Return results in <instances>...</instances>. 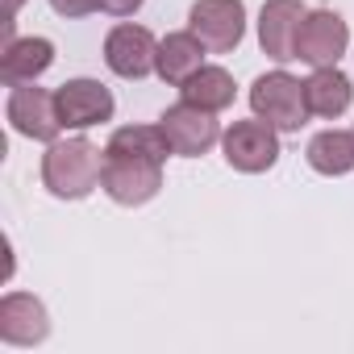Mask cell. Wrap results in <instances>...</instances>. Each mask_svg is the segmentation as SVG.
<instances>
[{"mask_svg":"<svg viewBox=\"0 0 354 354\" xmlns=\"http://www.w3.org/2000/svg\"><path fill=\"white\" fill-rule=\"evenodd\" d=\"M104 175V150L88 138H59L42 154V184L59 201H84L100 188Z\"/></svg>","mask_w":354,"mask_h":354,"instance_id":"1","label":"cell"},{"mask_svg":"<svg viewBox=\"0 0 354 354\" xmlns=\"http://www.w3.org/2000/svg\"><path fill=\"white\" fill-rule=\"evenodd\" d=\"M100 188L113 205H125V209H138V205H150L158 192H162V162L154 158H142V154H117V150H104V175H100Z\"/></svg>","mask_w":354,"mask_h":354,"instance_id":"2","label":"cell"},{"mask_svg":"<svg viewBox=\"0 0 354 354\" xmlns=\"http://www.w3.org/2000/svg\"><path fill=\"white\" fill-rule=\"evenodd\" d=\"M250 109L254 117H263L267 125H275L279 133H296L313 113H308V96L304 84L288 71H267L250 84Z\"/></svg>","mask_w":354,"mask_h":354,"instance_id":"3","label":"cell"},{"mask_svg":"<svg viewBox=\"0 0 354 354\" xmlns=\"http://www.w3.org/2000/svg\"><path fill=\"white\" fill-rule=\"evenodd\" d=\"M5 117L9 125L30 138V142H59V133L67 129L63 117H59V96L38 88V84H13L9 88V104H5Z\"/></svg>","mask_w":354,"mask_h":354,"instance_id":"4","label":"cell"},{"mask_svg":"<svg viewBox=\"0 0 354 354\" xmlns=\"http://www.w3.org/2000/svg\"><path fill=\"white\" fill-rule=\"evenodd\" d=\"M221 150H225V162L242 175H263L279 162V129L267 125L263 117H250V121H234L225 133H221Z\"/></svg>","mask_w":354,"mask_h":354,"instance_id":"5","label":"cell"},{"mask_svg":"<svg viewBox=\"0 0 354 354\" xmlns=\"http://www.w3.org/2000/svg\"><path fill=\"white\" fill-rule=\"evenodd\" d=\"M188 30L213 55H230L246 38V5L242 0H196L188 9Z\"/></svg>","mask_w":354,"mask_h":354,"instance_id":"6","label":"cell"},{"mask_svg":"<svg viewBox=\"0 0 354 354\" xmlns=\"http://www.w3.org/2000/svg\"><path fill=\"white\" fill-rule=\"evenodd\" d=\"M158 125H162L171 150L184 154V158H201V154H209V150L221 142V121H217V113H209V109H201V104H188V100L171 104V109L158 117Z\"/></svg>","mask_w":354,"mask_h":354,"instance_id":"7","label":"cell"},{"mask_svg":"<svg viewBox=\"0 0 354 354\" xmlns=\"http://www.w3.org/2000/svg\"><path fill=\"white\" fill-rule=\"evenodd\" d=\"M350 46V26L342 21V13L333 9H313L300 21L296 34V59L308 67H333Z\"/></svg>","mask_w":354,"mask_h":354,"instance_id":"8","label":"cell"},{"mask_svg":"<svg viewBox=\"0 0 354 354\" xmlns=\"http://www.w3.org/2000/svg\"><path fill=\"white\" fill-rule=\"evenodd\" d=\"M104 63L121 80H146L158 71V42L146 26H113L104 38Z\"/></svg>","mask_w":354,"mask_h":354,"instance_id":"9","label":"cell"},{"mask_svg":"<svg viewBox=\"0 0 354 354\" xmlns=\"http://www.w3.org/2000/svg\"><path fill=\"white\" fill-rule=\"evenodd\" d=\"M55 96H59V117H63L67 129H92V125L113 121V113H117L113 92L100 80H88V75L67 80Z\"/></svg>","mask_w":354,"mask_h":354,"instance_id":"10","label":"cell"},{"mask_svg":"<svg viewBox=\"0 0 354 354\" xmlns=\"http://www.w3.org/2000/svg\"><path fill=\"white\" fill-rule=\"evenodd\" d=\"M50 337V313L30 292H9L0 300V342L5 346H38Z\"/></svg>","mask_w":354,"mask_h":354,"instance_id":"11","label":"cell"},{"mask_svg":"<svg viewBox=\"0 0 354 354\" xmlns=\"http://www.w3.org/2000/svg\"><path fill=\"white\" fill-rule=\"evenodd\" d=\"M304 5L300 0H267L263 13H259V46L267 59L275 63H288L296 59V34H300V21H304Z\"/></svg>","mask_w":354,"mask_h":354,"instance_id":"12","label":"cell"},{"mask_svg":"<svg viewBox=\"0 0 354 354\" xmlns=\"http://www.w3.org/2000/svg\"><path fill=\"white\" fill-rule=\"evenodd\" d=\"M55 63V42L50 38H13L0 50V80L9 88L13 84H34L38 75H46Z\"/></svg>","mask_w":354,"mask_h":354,"instance_id":"13","label":"cell"},{"mask_svg":"<svg viewBox=\"0 0 354 354\" xmlns=\"http://www.w3.org/2000/svg\"><path fill=\"white\" fill-rule=\"evenodd\" d=\"M205 55H209V46L192 30H175V34H167L158 42V71L154 75L167 80L171 88H180L188 75H196L205 67Z\"/></svg>","mask_w":354,"mask_h":354,"instance_id":"14","label":"cell"},{"mask_svg":"<svg viewBox=\"0 0 354 354\" xmlns=\"http://www.w3.org/2000/svg\"><path fill=\"white\" fill-rule=\"evenodd\" d=\"M304 96H308V113L313 117L333 121V117H342L350 109L354 88H350V75L337 71V63H333V67H313V75L304 80Z\"/></svg>","mask_w":354,"mask_h":354,"instance_id":"15","label":"cell"},{"mask_svg":"<svg viewBox=\"0 0 354 354\" xmlns=\"http://www.w3.org/2000/svg\"><path fill=\"white\" fill-rule=\"evenodd\" d=\"M304 158L317 175H329V180L333 175H350L354 171V129H321L308 142Z\"/></svg>","mask_w":354,"mask_h":354,"instance_id":"16","label":"cell"},{"mask_svg":"<svg viewBox=\"0 0 354 354\" xmlns=\"http://www.w3.org/2000/svg\"><path fill=\"white\" fill-rule=\"evenodd\" d=\"M180 96H184L188 104H201V109H209V113H221V109L234 104L238 84H234V75H230L225 67L205 63L196 75H188V80L180 84Z\"/></svg>","mask_w":354,"mask_h":354,"instance_id":"17","label":"cell"},{"mask_svg":"<svg viewBox=\"0 0 354 354\" xmlns=\"http://www.w3.org/2000/svg\"><path fill=\"white\" fill-rule=\"evenodd\" d=\"M104 150L142 154V158H154V162H167V154H175L171 142H167V133H162V125H121V129H113V138H109Z\"/></svg>","mask_w":354,"mask_h":354,"instance_id":"18","label":"cell"},{"mask_svg":"<svg viewBox=\"0 0 354 354\" xmlns=\"http://www.w3.org/2000/svg\"><path fill=\"white\" fill-rule=\"evenodd\" d=\"M50 9H55L59 17L75 21V17H92V13L100 9V0H50Z\"/></svg>","mask_w":354,"mask_h":354,"instance_id":"19","label":"cell"},{"mask_svg":"<svg viewBox=\"0 0 354 354\" xmlns=\"http://www.w3.org/2000/svg\"><path fill=\"white\" fill-rule=\"evenodd\" d=\"M142 5H146V0H100V13H109V17H133Z\"/></svg>","mask_w":354,"mask_h":354,"instance_id":"20","label":"cell"},{"mask_svg":"<svg viewBox=\"0 0 354 354\" xmlns=\"http://www.w3.org/2000/svg\"><path fill=\"white\" fill-rule=\"evenodd\" d=\"M21 5H26V0H5V42H13V26H17Z\"/></svg>","mask_w":354,"mask_h":354,"instance_id":"21","label":"cell"}]
</instances>
